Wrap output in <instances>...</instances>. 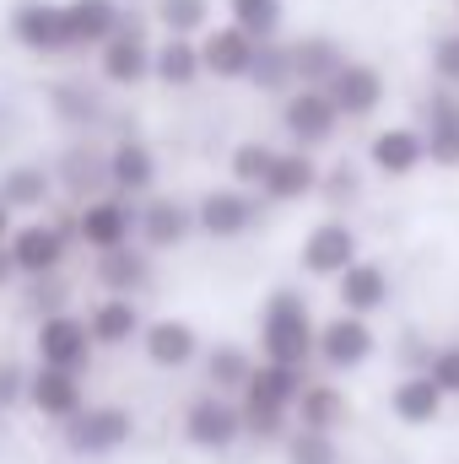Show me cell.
<instances>
[{
	"instance_id": "27",
	"label": "cell",
	"mask_w": 459,
	"mask_h": 464,
	"mask_svg": "<svg viewBox=\"0 0 459 464\" xmlns=\"http://www.w3.org/2000/svg\"><path fill=\"white\" fill-rule=\"evenodd\" d=\"M141 330H146V319H141L135 297H98V303L87 308V335H93L98 351L141 346Z\"/></svg>"
},
{
	"instance_id": "23",
	"label": "cell",
	"mask_w": 459,
	"mask_h": 464,
	"mask_svg": "<svg viewBox=\"0 0 459 464\" xmlns=\"http://www.w3.org/2000/svg\"><path fill=\"white\" fill-rule=\"evenodd\" d=\"M93 281L103 297H141V292H151L157 270H151V254L141 243H124L109 254H93Z\"/></svg>"
},
{
	"instance_id": "47",
	"label": "cell",
	"mask_w": 459,
	"mask_h": 464,
	"mask_svg": "<svg viewBox=\"0 0 459 464\" xmlns=\"http://www.w3.org/2000/svg\"><path fill=\"white\" fill-rule=\"evenodd\" d=\"M11 227H16V217H11V211H5V206H0V243H5V237H11Z\"/></svg>"
},
{
	"instance_id": "21",
	"label": "cell",
	"mask_w": 459,
	"mask_h": 464,
	"mask_svg": "<svg viewBox=\"0 0 459 464\" xmlns=\"http://www.w3.org/2000/svg\"><path fill=\"white\" fill-rule=\"evenodd\" d=\"M389 303H395V276H389L378 259H351L341 276H336V308H346V314L373 319V314H384Z\"/></svg>"
},
{
	"instance_id": "10",
	"label": "cell",
	"mask_w": 459,
	"mask_h": 464,
	"mask_svg": "<svg viewBox=\"0 0 459 464\" xmlns=\"http://www.w3.org/2000/svg\"><path fill=\"white\" fill-rule=\"evenodd\" d=\"M179 432H184V443H190V449H200V454H228V449H238V443H243V416H238V400L217 394V389L195 394V400L184 405Z\"/></svg>"
},
{
	"instance_id": "13",
	"label": "cell",
	"mask_w": 459,
	"mask_h": 464,
	"mask_svg": "<svg viewBox=\"0 0 459 464\" xmlns=\"http://www.w3.org/2000/svg\"><path fill=\"white\" fill-rule=\"evenodd\" d=\"M103 162H109V189H114V195L146 200V195L157 189V173H162V162H157L151 140H141L135 130H124V135H114V140L103 146Z\"/></svg>"
},
{
	"instance_id": "2",
	"label": "cell",
	"mask_w": 459,
	"mask_h": 464,
	"mask_svg": "<svg viewBox=\"0 0 459 464\" xmlns=\"http://www.w3.org/2000/svg\"><path fill=\"white\" fill-rule=\"evenodd\" d=\"M5 248H11V265H16L22 281L60 276L71 248H76V222L71 217H22L5 237Z\"/></svg>"
},
{
	"instance_id": "46",
	"label": "cell",
	"mask_w": 459,
	"mask_h": 464,
	"mask_svg": "<svg viewBox=\"0 0 459 464\" xmlns=\"http://www.w3.org/2000/svg\"><path fill=\"white\" fill-rule=\"evenodd\" d=\"M11 281H16V265H11V248H5V243H0V292H5V286H11Z\"/></svg>"
},
{
	"instance_id": "12",
	"label": "cell",
	"mask_w": 459,
	"mask_h": 464,
	"mask_svg": "<svg viewBox=\"0 0 459 464\" xmlns=\"http://www.w3.org/2000/svg\"><path fill=\"white\" fill-rule=\"evenodd\" d=\"M351 259H362V237H356V227L346 217L314 222L303 232V243H298V270L314 276V281H336Z\"/></svg>"
},
{
	"instance_id": "15",
	"label": "cell",
	"mask_w": 459,
	"mask_h": 464,
	"mask_svg": "<svg viewBox=\"0 0 459 464\" xmlns=\"http://www.w3.org/2000/svg\"><path fill=\"white\" fill-rule=\"evenodd\" d=\"M319 173H325V162L314 151L281 146L276 162H270V173H265V184H259V200L265 206H303V200L319 195Z\"/></svg>"
},
{
	"instance_id": "43",
	"label": "cell",
	"mask_w": 459,
	"mask_h": 464,
	"mask_svg": "<svg viewBox=\"0 0 459 464\" xmlns=\"http://www.w3.org/2000/svg\"><path fill=\"white\" fill-rule=\"evenodd\" d=\"M427 71H433L438 87H459V27H449V33L433 38V49H427Z\"/></svg>"
},
{
	"instance_id": "16",
	"label": "cell",
	"mask_w": 459,
	"mask_h": 464,
	"mask_svg": "<svg viewBox=\"0 0 459 464\" xmlns=\"http://www.w3.org/2000/svg\"><path fill=\"white\" fill-rule=\"evenodd\" d=\"M422 140H427V162L444 168V173H459V87H438L422 98Z\"/></svg>"
},
{
	"instance_id": "14",
	"label": "cell",
	"mask_w": 459,
	"mask_h": 464,
	"mask_svg": "<svg viewBox=\"0 0 459 464\" xmlns=\"http://www.w3.org/2000/svg\"><path fill=\"white\" fill-rule=\"evenodd\" d=\"M325 92H330V103L341 109L346 124H356V119H373L384 109L389 82H384V71H378L373 60H351V54H346V65L325 82Z\"/></svg>"
},
{
	"instance_id": "35",
	"label": "cell",
	"mask_w": 459,
	"mask_h": 464,
	"mask_svg": "<svg viewBox=\"0 0 459 464\" xmlns=\"http://www.w3.org/2000/svg\"><path fill=\"white\" fill-rule=\"evenodd\" d=\"M303 383H308V367H292V362H254V378H249V389L243 394H254V400H270V405H281V411H292L298 405V394H303Z\"/></svg>"
},
{
	"instance_id": "7",
	"label": "cell",
	"mask_w": 459,
	"mask_h": 464,
	"mask_svg": "<svg viewBox=\"0 0 459 464\" xmlns=\"http://www.w3.org/2000/svg\"><path fill=\"white\" fill-rule=\"evenodd\" d=\"M195 206V232L200 237H211V243H232V237H243V232L259 227V217H265V200L254 195V189H238V184H211L200 200H190Z\"/></svg>"
},
{
	"instance_id": "25",
	"label": "cell",
	"mask_w": 459,
	"mask_h": 464,
	"mask_svg": "<svg viewBox=\"0 0 459 464\" xmlns=\"http://www.w3.org/2000/svg\"><path fill=\"white\" fill-rule=\"evenodd\" d=\"M200 351H206V346H200V330H195L190 319L162 314V319H146V330H141V356H146L151 367H162V372L190 367Z\"/></svg>"
},
{
	"instance_id": "9",
	"label": "cell",
	"mask_w": 459,
	"mask_h": 464,
	"mask_svg": "<svg viewBox=\"0 0 459 464\" xmlns=\"http://www.w3.org/2000/svg\"><path fill=\"white\" fill-rule=\"evenodd\" d=\"M373 351H378L373 319L346 314V308H336L330 319H319V335H314V362H319L325 372H356V367H367V362H373Z\"/></svg>"
},
{
	"instance_id": "44",
	"label": "cell",
	"mask_w": 459,
	"mask_h": 464,
	"mask_svg": "<svg viewBox=\"0 0 459 464\" xmlns=\"http://www.w3.org/2000/svg\"><path fill=\"white\" fill-rule=\"evenodd\" d=\"M427 378H433L449 400H459V341L433 346V356H427Z\"/></svg>"
},
{
	"instance_id": "31",
	"label": "cell",
	"mask_w": 459,
	"mask_h": 464,
	"mask_svg": "<svg viewBox=\"0 0 459 464\" xmlns=\"http://www.w3.org/2000/svg\"><path fill=\"white\" fill-rule=\"evenodd\" d=\"M49 114L60 119L65 130H98L103 119H109V103H103V92L98 87H87V82H54L49 87Z\"/></svg>"
},
{
	"instance_id": "36",
	"label": "cell",
	"mask_w": 459,
	"mask_h": 464,
	"mask_svg": "<svg viewBox=\"0 0 459 464\" xmlns=\"http://www.w3.org/2000/svg\"><path fill=\"white\" fill-rule=\"evenodd\" d=\"M151 22L173 38H200L217 22V0H151Z\"/></svg>"
},
{
	"instance_id": "20",
	"label": "cell",
	"mask_w": 459,
	"mask_h": 464,
	"mask_svg": "<svg viewBox=\"0 0 459 464\" xmlns=\"http://www.w3.org/2000/svg\"><path fill=\"white\" fill-rule=\"evenodd\" d=\"M27 405L44 416V421H54V427H65L82 405H87V378L82 372H65V367H33L27 372Z\"/></svg>"
},
{
	"instance_id": "45",
	"label": "cell",
	"mask_w": 459,
	"mask_h": 464,
	"mask_svg": "<svg viewBox=\"0 0 459 464\" xmlns=\"http://www.w3.org/2000/svg\"><path fill=\"white\" fill-rule=\"evenodd\" d=\"M16 400H27V367L0 356V411H11Z\"/></svg>"
},
{
	"instance_id": "24",
	"label": "cell",
	"mask_w": 459,
	"mask_h": 464,
	"mask_svg": "<svg viewBox=\"0 0 459 464\" xmlns=\"http://www.w3.org/2000/svg\"><path fill=\"white\" fill-rule=\"evenodd\" d=\"M444 411H449V394L427 378V367H411V372L395 378V389H389V416H395L400 427H438Z\"/></svg>"
},
{
	"instance_id": "4",
	"label": "cell",
	"mask_w": 459,
	"mask_h": 464,
	"mask_svg": "<svg viewBox=\"0 0 459 464\" xmlns=\"http://www.w3.org/2000/svg\"><path fill=\"white\" fill-rule=\"evenodd\" d=\"M71 222H76V243H82L87 254H109V248L135 243V227H141V200L103 189V195H93V200L71 206Z\"/></svg>"
},
{
	"instance_id": "38",
	"label": "cell",
	"mask_w": 459,
	"mask_h": 464,
	"mask_svg": "<svg viewBox=\"0 0 459 464\" xmlns=\"http://www.w3.org/2000/svg\"><path fill=\"white\" fill-rule=\"evenodd\" d=\"M276 151H281V146H270V140H259V135H243V140L228 151V179L238 184V189H254V195H259V184H265Z\"/></svg>"
},
{
	"instance_id": "41",
	"label": "cell",
	"mask_w": 459,
	"mask_h": 464,
	"mask_svg": "<svg viewBox=\"0 0 459 464\" xmlns=\"http://www.w3.org/2000/svg\"><path fill=\"white\" fill-rule=\"evenodd\" d=\"M314 200H325L330 211L356 206V200H362V168H356V162H330V168L319 173V195H314Z\"/></svg>"
},
{
	"instance_id": "6",
	"label": "cell",
	"mask_w": 459,
	"mask_h": 464,
	"mask_svg": "<svg viewBox=\"0 0 459 464\" xmlns=\"http://www.w3.org/2000/svg\"><path fill=\"white\" fill-rule=\"evenodd\" d=\"M33 356L44 362V367H65V372H93V335H87V314H76V308H60V314H44V319H33Z\"/></svg>"
},
{
	"instance_id": "28",
	"label": "cell",
	"mask_w": 459,
	"mask_h": 464,
	"mask_svg": "<svg viewBox=\"0 0 459 464\" xmlns=\"http://www.w3.org/2000/svg\"><path fill=\"white\" fill-rule=\"evenodd\" d=\"M292 427H308V432H336L341 438L351 427V400H346L341 383H325V378H308L298 405H292Z\"/></svg>"
},
{
	"instance_id": "48",
	"label": "cell",
	"mask_w": 459,
	"mask_h": 464,
	"mask_svg": "<svg viewBox=\"0 0 459 464\" xmlns=\"http://www.w3.org/2000/svg\"><path fill=\"white\" fill-rule=\"evenodd\" d=\"M454 5H459V0H454Z\"/></svg>"
},
{
	"instance_id": "37",
	"label": "cell",
	"mask_w": 459,
	"mask_h": 464,
	"mask_svg": "<svg viewBox=\"0 0 459 464\" xmlns=\"http://www.w3.org/2000/svg\"><path fill=\"white\" fill-rule=\"evenodd\" d=\"M222 11H228L232 27H243L249 38H281V27H287V0H222Z\"/></svg>"
},
{
	"instance_id": "42",
	"label": "cell",
	"mask_w": 459,
	"mask_h": 464,
	"mask_svg": "<svg viewBox=\"0 0 459 464\" xmlns=\"http://www.w3.org/2000/svg\"><path fill=\"white\" fill-rule=\"evenodd\" d=\"M22 308H27L33 319L71 308V286H65V276H33V281H27V292H22Z\"/></svg>"
},
{
	"instance_id": "39",
	"label": "cell",
	"mask_w": 459,
	"mask_h": 464,
	"mask_svg": "<svg viewBox=\"0 0 459 464\" xmlns=\"http://www.w3.org/2000/svg\"><path fill=\"white\" fill-rule=\"evenodd\" d=\"M238 416H243L249 443H287V432H292V411H281L270 400H254V394H238Z\"/></svg>"
},
{
	"instance_id": "40",
	"label": "cell",
	"mask_w": 459,
	"mask_h": 464,
	"mask_svg": "<svg viewBox=\"0 0 459 464\" xmlns=\"http://www.w3.org/2000/svg\"><path fill=\"white\" fill-rule=\"evenodd\" d=\"M287 464H341V438L336 432H308V427H292L287 443H281Z\"/></svg>"
},
{
	"instance_id": "29",
	"label": "cell",
	"mask_w": 459,
	"mask_h": 464,
	"mask_svg": "<svg viewBox=\"0 0 459 464\" xmlns=\"http://www.w3.org/2000/svg\"><path fill=\"white\" fill-rule=\"evenodd\" d=\"M151 82L168 87V92H190L195 82H206V71H200V44H195V38H173V33L151 38Z\"/></svg>"
},
{
	"instance_id": "3",
	"label": "cell",
	"mask_w": 459,
	"mask_h": 464,
	"mask_svg": "<svg viewBox=\"0 0 459 464\" xmlns=\"http://www.w3.org/2000/svg\"><path fill=\"white\" fill-rule=\"evenodd\" d=\"M5 38L33 54V60H65L71 49V27H65V0H16L5 11Z\"/></svg>"
},
{
	"instance_id": "34",
	"label": "cell",
	"mask_w": 459,
	"mask_h": 464,
	"mask_svg": "<svg viewBox=\"0 0 459 464\" xmlns=\"http://www.w3.org/2000/svg\"><path fill=\"white\" fill-rule=\"evenodd\" d=\"M249 87L265 92V98H287L298 87V71H292V44L281 38H265L254 49V65H249Z\"/></svg>"
},
{
	"instance_id": "1",
	"label": "cell",
	"mask_w": 459,
	"mask_h": 464,
	"mask_svg": "<svg viewBox=\"0 0 459 464\" xmlns=\"http://www.w3.org/2000/svg\"><path fill=\"white\" fill-rule=\"evenodd\" d=\"M314 335H319V319H314V308L298 286H276L259 303V356L265 362L308 367L314 362Z\"/></svg>"
},
{
	"instance_id": "11",
	"label": "cell",
	"mask_w": 459,
	"mask_h": 464,
	"mask_svg": "<svg viewBox=\"0 0 459 464\" xmlns=\"http://www.w3.org/2000/svg\"><path fill=\"white\" fill-rule=\"evenodd\" d=\"M341 109L330 103V92L325 87H292L287 98H281V135L292 140V146H303V151H319V146H330L336 135H341Z\"/></svg>"
},
{
	"instance_id": "32",
	"label": "cell",
	"mask_w": 459,
	"mask_h": 464,
	"mask_svg": "<svg viewBox=\"0 0 459 464\" xmlns=\"http://www.w3.org/2000/svg\"><path fill=\"white\" fill-rule=\"evenodd\" d=\"M341 65H346L341 38H330V33H303V38H292V71H298V87H325Z\"/></svg>"
},
{
	"instance_id": "26",
	"label": "cell",
	"mask_w": 459,
	"mask_h": 464,
	"mask_svg": "<svg viewBox=\"0 0 459 464\" xmlns=\"http://www.w3.org/2000/svg\"><path fill=\"white\" fill-rule=\"evenodd\" d=\"M54 195H60V184H54V168H49V162H11V168L0 173V206H5L16 222L49 211Z\"/></svg>"
},
{
	"instance_id": "18",
	"label": "cell",
	"mask_w": 459,
	"mask_h": 464,
	"mask_svg": "<svg viewBox=\"0 0 459 464\" xmlns=\"http://www.w3.org/2000/svg\"><path fill=\"white\" fill-rule=\"evenodd\" d=\"M195 44H200V71H206L211 82H249V65H254L259 38H249V33L232 27V22H211Z\"/></svg>"
},
{
	"instance_id": "17",
	"label": "cell",
	"mask_w": 459,
	"mask_h": 464,
	"mask_svg": "<svg viewBox=\"0 0 459 464\" xmlns=\"http://www.w3.org/2000/svg\"><path fill=\"white\" fill-rule=\"evenodd\" d=\"M195 237V206L179 200V195H146L141 200V227H135V243L146 254H168L179 243Z\"/></svg>"
},
{
	"instance_id": "5",
	"label": "cell",
	"mask_w": 459,
	"mask_h": 464,
	"mask_svg": "<svg viewBox=\"0 0 459 464\" xmlns=\"http://www.w3.org/2000/svg\"><path fill=\"white\" fill-rule=\"evenodd\" d=\"M65 449L76 454V459H109V454H119V449H130V438H135V416L124 411V405H114V400H87L65 427Z\"/></svg>"
},
{
	"instance_id": "19",
	"label": "cell",
	"mask_w": 459,
	"mask_h": 464,
	"mask_svg": "<svg viewBox=\"0 0 459 464\" xmlns=\"http://www.w3.org/2000/svg\"><path fill=\"white\" fill-rule=\"evenodd\" d=\"M367 168L378 179H411L427 168V140L416 124H384L367 135Z\"/></svg>"
},
{
	"instance_id": "33",
	"label": "cell",
	"mask_w": 459,
	"mask_h": 464,
	"mask_svg": "<svg viewBox=\"0 0 459 464\" xmlns=\"http://www.w3.org/2000/svg\"><path fill=\"white\" fill-rule=\"evenodd\" d=\"M200 362H206V389H217V394H228L238 400L243 389H249V378H254V351L243 346H228V341H217L211 351H200Z\"/></svg>"
},
{
	"instance_id": "8",
	"label": "cell",
	"mask_w": 459,
	"mask_h": 464,
	"mask_svg": "<svg viewBox=\"0 0 459 464\" xmlns=\"http://www.w3.org/2000/svg\"><path fill=\"white\" fill-rule=\"evenodd\" d=\"M98 82L114 92H135L151 82V38H146L135 11H124V22L109 44H98Z\"/></svg>"
},
{
	"instance_id": "22",
	"label": "cell",
	"mask_w": 459,
	"mask_h": 464,
	"mask_svg": "<svg viewBox=\"0 0 459 464\" xmlns=\"http://www.w3.org/2000/svg\"><path fill=\"white\" fill-rule=\"evenodd\" d=\"M49 168H54V184H60V195L71 206H82V200L109 189V162H103V146H93V140H71Z\"/></svg>"
},
{
	"instance_id": "30",
	"label": "cell",
	"mask_w": 459,
	"mask_h": 464,
	"mask_svg": "<svg viewBox=\"0 0 459 464\" xmlns=\"http://www.w3.org/2000/svg\"><path fill=\"white\" fill-rule=\"evenodd\" d=\"M119 22H124V0H65V27L76 54H98V44L114 38Z\"/></svg>"
}]
</instances>
